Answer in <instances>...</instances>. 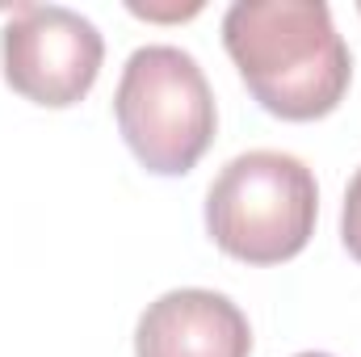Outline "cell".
I'll use <instances>...</instances> for the list:
<instances>
[{"instance_id":"ba28073f","label":"cell","mask_w":361,"mask_h":357,"mask_svg":"<svg viewBox=\"0 0 361 357\" xmlns=\"http://www.w3.org/2000/svg\"><path fill=\"white\" fill-rule=\"evenodd\" d=\"M357 13H361V4H357Z\"/></svg>"},{"instance_id":"7a4b0ae2","label":"cell","mask_w":361,"mask_h":357,"mask_svg":"<svg viewBox=\"0 0 361 357\" xmlns=\"http://www.w3.org/2000/svg\"><path fill=\"white\" fill-rule=\"evenodd\" d=\"M319 219L315 173L290 152H244L206 189L210 240L244 265L294 261Z\"/></svg>"},{"instance_id":"5b68a950","label":"cell","mask_w":361,"mask_h":357,"mask_svg":"<svg viewBox=\"0 0 361 357\" xmlns=\"http://www.w3.org/2000/svg\"><path fill=\"white\" fill-rule=\"evenodd\" d=\"M248 315L214 290H169L135 324V357H248Z\"/></svg>"},{"instance_id":"277c9868","label":"cell","mask_w":361,"mask_h":357,"mask_svg":"<svg viewBox=\"0 0 361 357\" xmlns=\"http://www.w3.org/2000/svg\"><path fill=\"white\" fill-rule=\"evenodd\" d=\"M101 59L105 42L97 25L63 4H17L0 34L4 85L42 109L85 101L101 76Z\"/></svg>"},{"instance_id":"3957f363","label":"cell","mask_w":361,"mask_h":357,"mask_svg":"<svg viewBox=\"0 0 361 357\" xmlns=\"http://www.w3.org/2000/svg\"><path fill=\"white\" fill-rule=\"evenodd\" d=\"M114 118L135 160L156 177H185L197 169L219 126L210 80L180 47H139L126 59Z\"/></svg>"},{"instance_id":"52a82bcc","label":"cell","mask_w":361,"mask_h":357,"mask_svg":"<svg viewBox=\"0 0 361 357\" xmlns=\"http://www.w3.org/2000/svg\"><path fill=\"white\" fill-rule=\"evenodd\" d=\"M298 357H332V353H298Z\"/></svg>"},{"instance_id":"6da1fadb","label":"cell","mask_w":361,"mask_h":357,"mask_svg":"<svg viewBox=\"0 0 361 357\" xmlns=\"http://www.w3.org/2000/svg\"><path fill=\"white\" fill-rule=\"evenodd\" d=\"M223 47L257 105L281 122L328 118L353 80V55L324 0H240Z\"/></svg>"},{"instance_id":"8992f818","label":"cell","mask_w":361,"mask_h":357,"mask_svg":"<svg viewBox=\"0 0 361 357\" xmlns=\"http://www.w3.org/2000/svg\"><path fill=\"white\" fill-rule=\"evenodd\" d=\"M341 240L349 248V257L361 261V169L353 173L349 189H345V210H341Z\"/></svg>"}]
</instances>
